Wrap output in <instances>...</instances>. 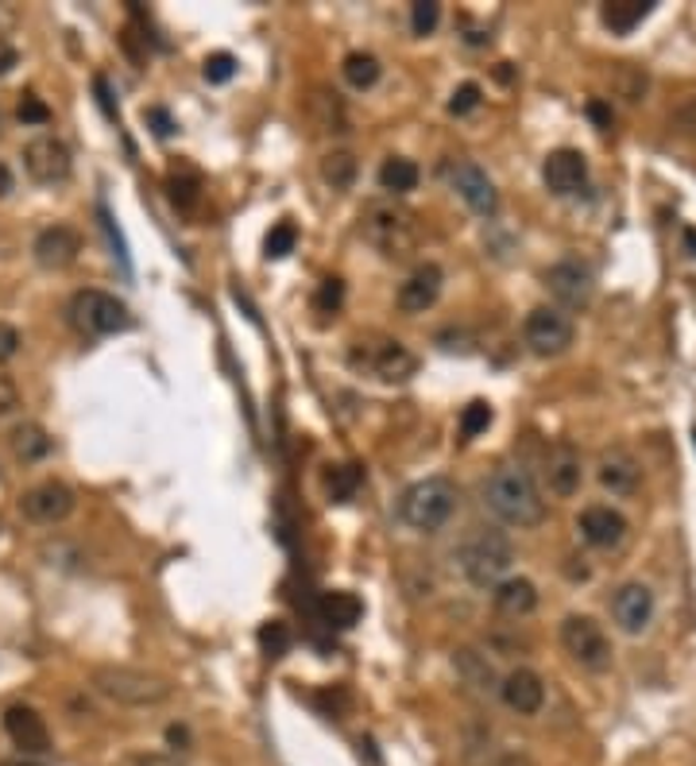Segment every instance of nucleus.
Returning a JSON list of instances; mask_svg holds the SVG:
<instances>
[{"mask_svg": "<svg viewBox=\"0 0 696 766\" xmlns=\"http://www.w3.org/2000/svg\"><path fill=\"white\" fill-rule=\"evenodd\" d=\"M15 353H20V330L8 322H0V364H8Z\"/></svg>", "mask_w": 696, "mask_h": 766, "instance_id": "42", "label": "nucleus"}, {"mask_svg": "<svg viewBox=\"0 0 696 766\" xmlns=\"http://www.w3.org/2000/svg\"><path fill=\"white\" fill-rule=\"evenodd\" d=\"M0 20H4V12H0Z\"/></svg>", "mask_w": 696, "mask_h": 766, "instance_id": "52", "label": "nucleus"}, {"mask_svg": "<svg viewBox=\"0 0 696 766\" xmlns=\"http://www.w3.org/2000/svg\"><path fill=\"white\" fill-rule=\"evenodd\" d=\"M360 232L364 240L387 260H403L418 245V229H414V214L403 209L398 201H372L360 217Z\"/></svg>", "mask_w": 696, "mask_h": 766, "instance_id": "4", "label": "nucleus"}, {"mask_svg": "<svg viewBox=\"0 0 696 766\" xmlns=\"http://www.w3.org/2000/svg\"><path fill=\"white\" fill-rule=\"evenodd\" d=\"M546 287L561 307H589L592 302V271L581 260H561L546 271Z\"/></svg>", "mask_w": 696, "mask_h": 766, "instance_id": "16", "label": "nucleus"}, {"mask_svg": "<svg viewBox=\"0 0 696 766\" xmlns=\"http://www.w3.org/2000/svg\"><path fill=\"white\" fill-rule=\"evenodd\" d=\"M70 318L82 333L90 338H113V333H124L132 325V314L116 294L108 291H77L70 299Z\"/></svg>", "mask_w": 696, "mask_h": 766, "instance_id": "6", "label": "nucleus"}, {"mask_svg": "<svg viewBox=\"0 0 696 766\" xmlns=\"http://www.w3.org/2000/svg\"><path fill=\"white\" fill-rule=\"evenodd\" d=\"M12 186H15L12 170H8L4 163H0V198H4V194H12Z\"/></svg>", "mask_w": 696, "mask_h": 766, "instance_id": "48", "label": "nucleus"}, {"mask_svg": "<svg viewBox=\"0 0 696 766\" xmlns=\"http://www.w3.org/2000/svg\"><path fill=\"white\" fill-rule=\"evenodd\" d=\"M356 170H360L356 155L345 152V147H337V152H330L322 159V178L333 186V190H349V186L356 183Z\"/></svg>", "mask_w": 696, "mask_h": 766, "instance_id": "30", "label": "nucleus"}, {"mask_svg": "<svg viewBox=\"0 0 696 766\" xmlns=\"http://www.w3.org/2000/svg\"><path fill=\"white\" fill-rule=\"evenodd\" d=\"M15 406H20V391L8 376H0V414H12Z\"/></svg>", "mask_w": 696, "mask_h": 766, "instance_id": "44", "label": "nucleus"}, {"mask_svg": "<svg viewBox=\"0 0 696 766\" xmlns=\"http://www.w3.org/2000/svg\"><path fill=\"white\" fill-rule=\"evenodd\" d=\"M522 338H527L530 353H538V356H561L569 345H573V322H569L561 310L538 307V310H530V314H527Z\"/></svg>", "mask_w": 696, "mask_h": 766, "instance_id": "10", "label": "nucleus"}, {"mask_svg": "<svg viewBox=\"0 0 696 766\" xmlns=\"http://www.w3.org/2000/svg\"><path fill=\"white\" fill-rule=\"evenodd\" d=\"M360 615H364V604H360L356 592L337 589V592H325V597L318 600V620H322L325 628H333V631L356 628Z\"/></svg>", "mask_w": 696, "mask_h": 766, "instance_id": "24", "label": "nucleus"}, {"mask_svg": "<svg viewBox=\"0 0 696 766\" xmlns=\"http://www.w3.org/2000/svg\"><path fill=\"white\" fill-rule=\"evenodd\" d=\"M453 666H457V674L465 677V685H472L476 693H499L496 670H491V662L484 659L480 651H472V646H460V651L453 654Z\"/></svg>", "mask_w": 696, "mask_h": 766, "instance_id": "25", "label": "nucleus"}, {"mask_svg": "<svg viewBox=\"0 0 696 766\" xmlns=\"http://www.w3.org/2000/svg\"><path fill=\"white\" fill-rule=\"evenodd\" d=\"M167 744L175 747V752H190V732L178 728V724H170V728H167Z\"/></svg>", "mask_w": 696, "mask_h": 766, "instance_id": "46", "label": "nucleus"}, {"mask_svg": "<svg viewBox=\"0 0 696 766\" xmlns=\"http://www.w3.org/2000/svg\"><path fill=\"white\" fill-rule=\"evenodd\" d=\"M31 252H35L39 268L62 271V268H70V263L77 260V252H82V232L70 229V225H51V229H43L35 237Z\"/></svg>", "mask_w": 696, "mask_h": 766, "instance_id": "17", "label": "nucleus"}, {"mask_svg": "<svg viewBox=\"0 0 696 766\" xmlns=\"http://www.w3.org/2000/svg\"><path fill=\"white\" fill-rule=\"evenodd\" d=\"M4 732L23 755H46L51 752V732H46L43 716L31 705H12L4 713Z\"/></svg>", "mask_w": 696, "mask_h": 766, "instance_id": "18", "label": "nucleus"}, {"mask_svg": "<svg viewBox=\"0 0 696 766\" xmlns=\"http://www.w3.org/2000/svg\"><path fill=\"white\" fill-rule=\"evenodd\" d=\"M515 566V546L503 530L476 527L465 542L457 546V569L476 589H496Z\"/></svg>", "mask_w": 696, "mask_h": 766, "instance_id": "2", "label": "nucleus"}, {"mask_svg": "<svg viewBox=\"0 0 696 766\" xmlns=\"http://www.w3.org/2000/svg\"><path fill=\"white\" fill-rule=\"evenodd\" d=\"M561 643L573 654L576 666L592 670V674L612 666V643H607L604 628H600L592 615H569V620L561 623Z\"/></svg>", "mask_w": 696, "mask_h": 766, "instance_id": "8", "label": "nucleus"}, {"mask_svg": "<svg viewBox=\"0 0 696 766\" xmlns=\"http://www.w3.org/2000/svg\"><path fill=\"white\" fill-rule=\"evenodd\" d=\"M437 23H442V4H437V0H418V4H411L414 35H434Z\"/></svg>", "mask_w": 696, "mask_h": 766, "instance_id": "35", "label": "nucleus"}, {"mask_svg": "<svg viewBox=\"0 0 696 766\" xmlns=\"http://www.w3.org/2000/svg\"><path fill=\"white\" fill-rule=\"evenodd\" d=\"M201 74H206L209 85H225L232 74H237V59H232L229 51H217L206 59V66H201Z\"/></svg>", "mask_w": 696, "mask_h": 766, "instance_id": "38", "label": "nucleus"}, {"mask_svg": "<svg viewBox=\"0 0 696 766\" xmlns=\"http://www.w3.org/2000/svg\"><path fill=\"white\" fill-rule=\"evenodd\" d=\"M349 364L383 383H403L418 372V356L398 341H356L349 353Z\"/></svg>", "mask_w": 696, "mask_h": 766, "instance_id": "7", "label": "nucleus"}, {"mask_svg": "<svg viewBox=\"0 0 696 766\" xmlns=\"http://www.w3.org/2000/svg\"><path fill=\"white\" fill-rule=\"evenodd\" d=\"M0 766H39V763H31V759H15V763H0Z\"/></svg>", "mask_w": 696, "mask_h": 766, "instance_id": "49", "label": "nucleus"}, {"mask_svg": "<svg viewBox=\"0 0 696 766\" xmlns=\"http://www.w3.org/2000/svg\"><path fill=\"white\" fill-rule=\"evenodd\" d=\"M20 66V51H15L8 39H0V77L4 74H12V70Z\"/></svg>", "mask_w": 696, "mask_h": 766, "instance_id": "45", "label": "nucleus"}, {"mask_svg": "<svg viewBox=\"0 0 696 766\" xmlns=\"http://www.w3.org/2000/svg\"><path fill=\"white\" fill-rule=\"evenodd\" d=\"M70 167H74V159H70V147L59 136H35L23 147V170H28L31 183L59 186L70 178Z\"/></svg>", "mask_w": 696, "mask_h": 766, "instance_id": "9", "label": "nucleus"}, {"mask_svg": "<svg viewBox=\"0 0 696 766\" xmlns=\"http://www.w3.org/2000/svg\"><path fill=\"white\" fill-rule=\"evenodd\" d=\"M422 170L414 159H403V155H391L387 163L380 167V186L387 194H411L414 186H418Z\"/></svg>", "mask_w": 696, "mask_h": 766, "instance_id": "29", "label": "nucleus"}, {"mask_svg": "<svg viewBox=\"0 0 696 766\" xmlns=\"http://www.w3.org/2000/svg\"><path fill=\"white\" fill-rule=\"evenodd\" d=\"M294 245H299V229H294L291 221L276 225V229L268 232V240H263V248H268V260H287V256L294 252Z\"/></svg>", "mask_w": 696, "mask_h": 766, "instance_id": "34", "label": "nucleus"}, {"mask_svg": "<svg viewBox=\"0 0 696 766\" xmlns=\"http://www.w3.org/2000/svg\"><path fill=\"white\" fill-rule=\"evenodd\" d=\"M291 643H294V635H291V628H287L283 620H271V623H263V628H260V646H263V654H268V659H283V654L291 651Z\"/></svg>", "mask_w": 696, "mask_h": 766, "instance_id": "33", "label": "nucleus"}, {"mask_svg": "<svg viewBox=\"0 0 696 766\" xmlns=\"http://www.w3.org/2000/svg\"><path fill=\"white\" fill-rule=\"evenodd\" d=\"M144 121L152 124V132H155V136H159V139H167L170 132H175V121H170V113H167V108H159V105L147 108Z\"/></svg>", "mask_w": 696, "mask_h": 766, "instance_id": "43", "label": "nucleus"}, {"mask_svg": "<svg viewBox=\"0 0 696 766\" xmlns=\"http://www.w3.org/2000/svg\"><path fill=\"white\" fill-rule=\"evenodd\" d=\"M93 690L101 697L116 701V705L128 708H147L159 705V701L170 697V682L163 674H152V670H136V666H97L93 670Z\"/></svg>", "mask_w": 696, "mask_h": 766, "instance_id": "5", "label": "nucleus"}, {"mask_svg": "<svg viewBox=\"0 0 696 766\" xmlns=\"http://www.w3.org/2000/svg\"><path fill=\"white\" fill-rule=\"evenodd\" d=\"M484 504L496 519H503L507 527L530 530L546 519V499L538 491L534 476L519 465H499L496 473L484 484Z\"/></svg>", "mask_w": 696, "mask_h": 766, "instance_id": "1", "label": "nucleus"}, {"mask_svg": "<svg viewBox=\"0 0 696 766\" xmlns=\"http://www.w3.org/2000/svg\"><path fill=\"white\" fill-rule=\"evenodd\" d=\"M360 480H364V473H360V465H337L330 476H325V491H330L333 504H345V499L356 496Z\"/></svg>", "mask_w": 696, "mask_h": 766, "instance_id": "32", "label": "nucleus"}, {"mask_svg": "<svg viewBox=\"0 0 696 766\" xmlns=\"http://www.w3.org/2000/svg\"><path fill=\"white\" fill-rule=\"evenodd\" d=\"M491 604H496L499 615H511V620H522L538 608V589L527 577H503V581L491 589Z\"/></svg>", "mask_w": 696, "mask_h": 766, "instance_id": "23", "label": "nucleus"}, {"mask_svg": "<svg viewBox=\"0 0 696 766\" xmlns=\"http://www.w3.org/2000/svg\"><path fill=\"white\" fill-rule=\"evenodd\" d=\"M132 766H183V763H178L175 755H136Z\"/></svg>", "mask_w": 696, "mask_h": 766, "instance_id": "47", "label": "nucleus"}, {"mask_svg": "<svg viewBox=\"0 0 696 766\" xmlns=\"http://www.w3.org/2000/svg\"><path fill=\"white\" fill-rule=\"evenodd\" d=\"M576 527H581V538L589 546H596V550H615V546L627 538V519H623L615 507H584L581 519H576Z\"/></svg>", "mask_w": 696, "mask_h": 766, "instance_id": "21", "label": "nucleus"}, {"mask_svg": "<svg viewBox=\"0 0 696 766\" xmlns=\"http://www.w3.org/2000/svg\"><path fill=\"white\" fill-rule=\"evenodd\" d=\"M499 697H503V705L511 708V713L538 716V713H542V705H546V685H542V677H538L534 670L519 666V670H511L503 682H499Z\"/></svg>", "mask_w": 696, "mask_h": 766, "instance_id": "20", "label": "nucleus"}, {"mask_svg": "<svg viewBox=\"0 0 696 766\" xmlns=\"http://www.w3.org/2000/svg\"><path fill=\"white\" fill-rule=\"evenodd\" d=\"M480 97H484V90L476 82L457 85V90H453V97H449V113L453 116H468L476 105H480Z\"/></svg>", "mask_w": 696, "mask_h": 766, "instance_id": "39", "label": "nucleus"}, {"mask_svg": "<svg viewBox=\"0 0 696 766\" xmlns=\"http://www.w3.org/2000/svg\"><path fill=\"white\" fill-rule=\"evenodd\" d=\"M23 519L39 522V527H54V522H66L74 515V491L62 480H43L35 488H28L20 496Z\"/></svg>", "mask_w": 696, "mask_h": 766, "instance_id": "11", "label": "nucleus"}, {"mask_svg": "<svg viewBox=\"0 0 696 766\" xmlns=\"http://www.w3.org/2000/svg\"><path fill=\"white\" fill-rule=\"evenodd\" d=\"M341 302H345V283H341V279H325L322 291H318V310H325V314H337Z\"/></svg>", "mask_w": 696, "mask_h": 766, "instance_id": "40", "label": "nucleus"}, {"mask_svg": "<svg viewBox=\"0 0 696 766\" xmlns=\"http://www.w3.org/2000/svg\"><path fill=\"white\" fill-rule=\"evenodd\" d=\"M612 620L620 623V631L627 635H643L654 620V592L643 581H627L615 589L612 597Z\"/></svg>", "mask_w": 696, "mask_h": 766, "instance_id": "15", "label": "nucleus"}, {"mask_svg": "<svg viewBox=\"0 0 696 766\" xmlns=\"http://www.w3.org/2000/svg\"><path fill=\"white\" fill-rule=\"evenodd\" d=\"M542 476H546V488H550L553 496H561V499L576 496V491H581V484H584L581 453H576L569 442H553L550 449H546Z\"/></svg>", "mask_w": 696, "mask_h": 766, "instance_id": "14", "label": "nucleus"}, {"mask_svg": "<svg viewBox=\"0 0 696 766\" xmlns=\"http://www.w3.org/2000/svg\"><path fill=\"white\" fill-rule=\"evenodd\" d=\"M542 183L558 198H573V194L589 190V159L576 147H558L546 155L542 163Z\"/></svg>", "mask_w": 696, "mask_h": 766, "instance_id": "12", "label": "nucleus"}, {"mask_svg": "<svg viewBox=\"0 0 696 766\" xmlns=\"http://www.w3.org/2000/svg\"><path fill=\"white\" fill-rule=\"evenodd\" d=\"M449 183H453V190L460 194V201H465L472 214H480V217H496L499 214V190H496V183H491L484 167H476V163H468V159L453 163Z\"/></svg>", "mask_w": 696, "mask_h": 766, "instance_id": "13", "label": "nucleus"}, {"mask_svg": "<svg viewBox=\"0 0 696 766\" xmlns=\"http://www.w3.org/2000/svg\"><path fill=\"white\" fill-rule=\"evenodd\" d=\"M15 113H20L23 124H46V121H51V108H46L43 101L35 97V93H23L20 108H15Z\"/></svg>", "mask_w": 696, "mask_h": 766, "instance_id": "41", "label": "nucleus"}, {"mask_svg": "<svg viewBox=\"0 0 696 766\" xmlns=\"http://www.w3.org/2000/svg\"><path fill=\"white\" fill-rule=\"evenodd\" d=\"M460 504V491L449 476H426V480L411 484L398 499V519L411 530H422V535H434L445 522L453 519Z\"/></svg>", "mask_w": 696, "mask_h": 766, "instance_id": "3", "label": "nucleus"}, {"mask_svg": "<svg viewBox=\"0 0 696 766\" xmlns=\"http://www.w3.org/2000/svg\"><path fill=\"white\" fill-rule=\"evenodd\" d=\"M341 70H345V82L352 90H372V85L380 82V59L367 51H352Z\"/></svg>", "mask_w": 696, "mask_h": 766, "instance_id": "31", "label": "nucleus"}, {"mask_svg": "<svg viewBox=\"0 0 696 766\" xmlns=\"http://www.w3.org/2000/svg\"><path fill=\"white\" fill-rule=\"evenodd\" d=\"M8 445H12V457L20 465H35V460H43L51 453V437H46V429L39 422H20L8 434Z\"/></svg>", "mask_w": 696, "mask_h": 766, "instance_id": "26", "label": "nucleus"}, {"mask_svg": "<svg viewBox=\"0 0 696 766\" xmlns=\"http://www.w3.org/2000/svg\"><path fill=\"white\" fill-rule=\"evenodd\" d=\"M669 124H674V132H682L685 139H693L696 144V93H689L685 101H677L674 113H669Z\"/></svg>", "mask_w": 696, "mask_h": 766, "instance_id": "37", "label": "nucleus"}, {"mask_svg": "<svg viewBox=\"0 0 696 766\" xmlns=\"http://www.w3.org/2000/svg\"><path fill=\"white\" fill-rule=\"evenodd\" d=\"M0 132H4V113H0Z\"/></svg>", "mask_w": 696, "mask_h": 766, "instance_id": "51", "label": "nucleus"}, {"mask_svg": "<svg viewBox=\"0 0 696 766\" xmlns=\"http://www.w3.org/2000/svg\"><path fill=\"white\" fill-rule=\"evenodd\" d=\"M167 194L178 214H194L201 206V175L194 167H175L167 175Z\"/></svg>", "mask_w": 696, "mask_h": 766, "instance_id": "28", "label": "nucleus"}, {"mask_svg": "<svg viewBox=\"0 0 696 766\" xmlns=\"http://www.w3.org/2000/svg\"><path fill=\"white\" fill-rule=\"evenodd\" d=\"M651 12H654L651 0H607L604 12H600V20L607 23L612 35H631V31H635Z\"/></svg>", "mask_w": 696, "mask_h": 766, "instance_id": "27", "label": "nucleus"}, {"mask_svg": "<svg viewBox=\"0 0 696 766\" xmlns=\"http://www.w3.org/2000/svg\"><path fill=\"white\" fill-rule=\"evenodd\" d=\"M503 766H530V763H527V759H507Z\"/></svg>", "mask_w": 696, "mask_h": 766, "instance_id": "50", "label": "nucleus"}, {"mask_svg": "<svg viewBox=\"0 0 696 766\" xmlns=\"http://www.w3.org/2000/svg\"><path fill=\"white\" fill-rule=\"evenodd\" d=\"M442 268L437 263H418V268L406 276V283L398 287V310L403 314H426L437 299H442Z\"/></svg>", "mask_w": 696, "mask_h": 766, "instance_id": "19", "label": "nucleus"}, {"mask_svg": "<svg viewBox=\"0 0 696 766\" xmlns=\"http://www.w3.org/2000/svg\"><path fill=\"white\" fill-rule=\"evenodd\" d=\"M488 426H491V406L480 403V398L460 411V437H476V434H484Z\"/></svg>", "mask_w": 696, "mask_h": 766, "instance_id": "36", "label": "nucleus"}, {"mask_svg": "<svg viewBox=\"0 0 696 766\" xmlns=\"http://www.w3.org/2000/svg\"><path fill=\"white\" fill-rule=\"evenodd\" d=\"M600 484H604L612 496H635L638 480H643V468H638V460L631 457L627 449H604L600 453Z\"/></svg>", "mask_w": 696, "mask_h": 766, "instance_id": "22", "label": "nucleus"}]
</instances>
